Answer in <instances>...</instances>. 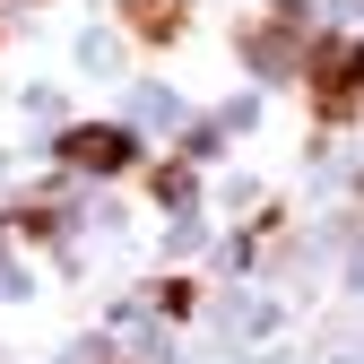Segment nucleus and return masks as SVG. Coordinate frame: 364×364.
I'll return each instance as SVG.
<instances>
[{"instance_id": "f257e3e1", "label": "nucleus", "mask_w": 364, "mask_h": 364, "mask_svg": "<svg viewBox=\"0 0 364 364\" xmlns=\"http://www.w3.org/2000/svg\"><path fill=\"white\" fill-rule=\"evenodd\" d=\"M304 87H312V122L321 130L364 122V35H321L304 53Z\"/></svg>"}, {"instance_id": "f03ea898", "label": "nucleus", "mask_w": 364, "mask_h": 364, "mask_svg": "<svg viewBox=\"0 0 364 364\" xmlns=\"http://www.w3.org/2000/svg\"><path fill=\"white\" fill-rule=\"evenodd\" d=\"M243 61H252L260 78H278V70L304 61V9H295V0H278V9H260V18L243 26Z\"/></svg>"}, {"instance_id": "7ed1b4c3", "label": "nucleus", "mask_w": 364, "mask_h": 364, "mask_svg": "<svg viewBox=\"0 0 364 364\" xmlns=\"http://www.w3.org/2000/svg\"><path fill=\"white\" fill-rule=\"evenodd\" d=\"M61 165H70V173H130V165H139V139L113 130V122H87V130L61 139Z\"/></svg>"}, {"instance_id": "20e7f679", "label": "nucleus", "mask_w": 364, "mask_h": 364, "mask_svg": "<svg viewBox=\"0 0 364 364\" xmlns=\"http://www.w3.org/2000/svg\"><path fill=\"white\" fill-rule=\"evenodd\" d=\"M182 18H191V0H122V26L139 35V43H173Z\"/></svg>"}, {"instance_id": "39448f33", "label": "nucleus", "mask_w": 364, "mask_h": 364, "mask_svg": "<svg viewBox=\"0 0 364 364\" xmlns=\"http://www.w3.org/2000/svg\"><path fill=\"white\" fill-rule=\"evenodd\" d=\"M156 200H165V208H182V200H191V173L165 165V173H156Z\"/></svg>"}, {"instance_id": "423d86ee", "label": "nucleus", "mask_w": 364, "mask_h": 364, "mask_svg": "<svg viewBox=\"0 0 364 364\" xmlns=\"http://www.w3.org/2000/svg\"><path fill=\"white\" fill-rule=\"evenodd\" d=\"M0 43H9V26H0Z\"/></svg>"}]
</instances>
